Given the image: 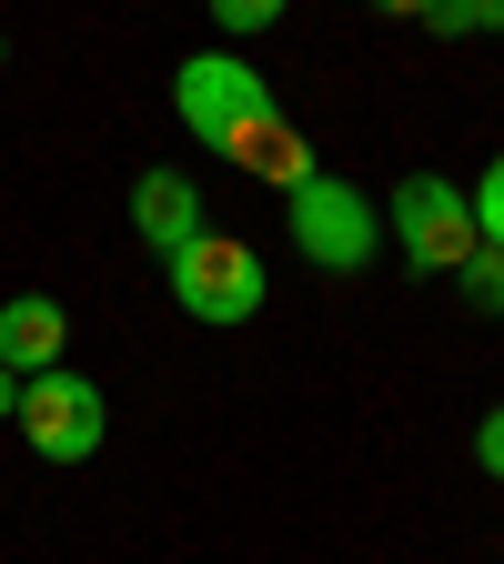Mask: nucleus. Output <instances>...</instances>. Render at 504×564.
I'll return each instance as SVG.
<instances>
[{
  "mask_svg": "<svg viewBox=\"0 0 504 564\" xmlns=\"http://www.w3.org/2000/svg\"><path fill=\"white\" fill-rule=\"evenodd\" d=\"M223 162H243L253 182H272V192H293V182H313L323 162H313V141L282 121V111H262V121H243L233 141H223Z\"/></svg>",
  "mask_w": 504,
  "mask_h": 564,
  "instance_id": "obj_7",
  "label": "nucleus"
},
{
  "mask_svg": "<svg viewBox=\"0 0 504 564\" xmlns=\"http://www.w3.org/2000/svg\"><path fill=\"white\" fill-rule=\"evenodd\" d=\"M21 413V373H0V423H11Z\"/></svg>",
  "mask_w": 504,
  "mask_h": 564,
  "instance_id": "obj_15",
  "label": "nucleus"
},
{
  "mask_svg": "<svg viewBox=\"0 0 504 564\" xmlns=\"http://www.w3.org/2000/svg\"><path fill=\"white\" fill-rule=\"evenodd\" d=\"M131 232L172 262V252L202 232V192H192V172H141V182H131Z\"/></svg>",
  "mask_w": 504,
  "mask_h": 564,
  "instance_id": "obj_8",
  "label": "nucleus"
},
{
  "mask_svg": "<svg viewBox=\"0 0 504 564\" xmlns=\"http://www.w3.org/2000/svg\"><path fill=\"white\" fill-rule=\"evenodd\" d=\"M0 61H11V41H0Z\"/></svg>",
  "mask_w": 504,
  "mask_h": 564,
  "instance_id": "obj_16",
  "label": "nucleus"
},
{
  "mask_svg": "<svg viewBox=\"0 0 504 564\" xmlns=\"http://www.w3.org/2000/svg\"><path fill=\"white\" fill-rule=\"evenodd\" d=\"M464 202H474V242H494V252H504V152L484 162V182H474Z\"/></svg>",
  "mask_w": 504,
  "mask_h": 564,
  "instance_id": "obj_11",
  "label": "nucleus"
},
{
  "mask_svg": "<svg viewBox=\"0 0 504 564\" xmlns=\"http://www.w3.org/2000/svg\"><path fill=\"white\" fill-rule=\"evenodd\" d=\"M293 0H212V21H223V41H253V31H272Z\"/></svg>",
  "mask_w": 504,
  "mask_h": 564,
  "instance_id": "obj_12",
  "label": "nucleus"
},
{
  "mask_svg": "<svg viewBox=\"0 0 504 564\" xmlns=\"http://www.w3.org/2000/svg\"><path fill=\"white\" fill-rule=\"evenodd\" d=\"M162 282H172V303H182L192 323H253V313H262V293H272L262 252H253L243 232H212V223L162 262Z\"/></svg>",
  "mask_w": 504,
  "mask_h": 564,
  "instance_id": "obj_2",
  "label": "nucleus"
},
{
  "mask_svg": "<svg viewBox=\"0 0 504 564\" xmlns=\"http://www.w3.org/2000/svg\"><path fill=\"white\" fill-rule=\"evenodd\" d=\"M11 423L31 434L41 464H92L101 434H111V403H101L92 373H71V364H61V373H31V383H21V413H11Z\"/></svg>",
  "mask_w": 504,
  "mask_h": 564,
  "instance_id": "obj_5",
  "label": "nucleus"
},
{
  "mask_svg": "<svg viewBox=\"0 0 504 564\" xmlns=\"http://www.w3.org/2000/svg\"><path fill=\"white\" fill-rule=\"evenodd\" d=\"M61 352H71V313L51 293H11L0 303V373H61Z\"/></svg>",
  "mask_w": 504,
  "mask_h": 564,
  "instance_id": "obj_6",
  "label": "nucleus"
},
{
  "mask_svg": "<svg viewBox=\"0 0 504 564\" xmlns=\"http://www.w3.org/2000/svg\"><path fill=\"white\" fill-rule=\"evenodd\" d=\"M454 282H464L474 313H504V252H494V242H474V252L454 262Z\"/></svg>",
  "mask_w": 504,
  "mask_h": 564,
  "instance_id": "obj_10",
  "label": "nucleus"
},
{
  "mask_svg": "<svg viewBox=\"0 0 504 564\" xmlns=\"http://www.w3.org/2000/svg\"><path fill=\"white\" fill-rule=\"evenodd\" d=\"M282 223H293L313 272H374V252H384V212L364 202V182H343V172L293 182L282 192Z\"/></svg>",
  "mask_w": 504,
  "mask_h": 564,
  "instance_id": "obj_1",
  "label": "nucleus"
},
{
  "mask_svg": "<svg viewBox=\"0 0 504 564\" xmlns=\"http://www.w3.org/2000/svg\"><path fill=\"white\" fill-rule=\"evenodd\" d=\"M172 111H182V131L202 141V152H223L243 121L272 111V82H262L243 51H192V61L172 70Z\"/></svg>",
  "mask_w": 504,
  "mask_h": 564,
  "instance_id": "obj_4",
  "label": "nucleus"
},
{
  "mask_svg": "<svg viewBox=\"0 0 504 564\" xmlns=\"http://www.w3.org/2000/svg\"><path fill=\"white\" fill-rule=\"evenodd\" d=\"M374 11H384V21H423V11H435V0H374Z\"/></svg>",
  "mask_w": 504,
  "mask_h": 564,
  "instance_id": "obj_14",
  "label": "nucleus"
},
{
  "mask_svg": "<svg viewBox=\"0 0 504 564\" xmlns=\"http://www.w3.org/2000/svg\"><path fill=\"white\" fill-rule=\"evenodd\" d=\"M423 31H435V41H474V31H504V0H435V11H423Z\"/></svg>",
  "mask_w": 504,
  "mask_h": 564,
  "instance_id": "obj_9",
  "label": "nucleus"
},
{
  "mask_svg": "<svg viewBox=\"0 0 504 564\" xmlns=\"http://www.w3.org/2000/svg\"><path fill=\"white\" fill-rule=\"evenodd\" d=\"M474 464L504 484V403H484V423H474Z\"/></svg>",
  "mask_w": 504,
  "mask_h": 564,
  "instance_id": "obj_13",
  "label": "nucleus"
},
{
  "mask_svg": "<svg viewBox=\"0 0 504 564\" xmlns=\"http://www.w3.org/2000/svg\"><path fill=\"white\" fill-rule=\"evenodd\" d=\"M384 242L404 252V272H454V262L474 252V202H464V182L404 172L394 202H384Z\"/></svg>",
  "mask_w": 504,
  "mask_h": 564,
  "instance_id": "obj_3",
  "label": "nucleus"
}]
</instances>
